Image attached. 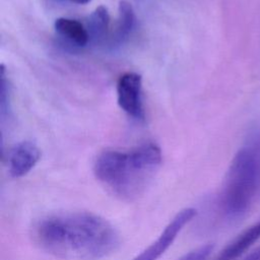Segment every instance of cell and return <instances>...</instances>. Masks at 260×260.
I'll list each match as a JSON object with an SVG mask.
<instances>
[{"label":"cell","mask_w":260,"mask_h":260,"mask_svg":"<svg viewBox=\"0 0 260 260\" xmlns=\"http://www.w3.org/2000/svg\"><path fill=\"white\" fill-rule=\"evenodd\" d=\"M136 23L135 12L132 6L126 2L121 1L119 4V17L113 35L110 38V45L117 47L124 44L131 36Z\"/></svg>","instance_id":"8"},{"label":"cell","mask_w":260,"mask_h":260,"mask_svg":"<svg viewBox=\"0 0 260 260\" xmlns=\"http://www.w3.org/2000/svg\"><path fill=\"white\" fill-rule=\"evenodd\" d=\"M260 190V132L235 155L219 198L222 213L230 219L244 215Z\"/></svg>","instance_id":"3"},{"label":"cell","mask_w":260,"mask_h":260,"mask_svg":"<svg viewBox=\"0 0 260 260\" xmlns=\"http://www.w3.org/2000/svg\"><path fill=\"white\" fill-rule=\"evenodd\" d=\"M160 164V148L147 142L128 151L101 152L94 161L93 173L115 197L132 201L145 192Z\"/></svg>","instance_id":"2"},{"label":"cell","mask_w":260,"mask_h":260,"mask_svg":"<svg viewBox=\"0 0 260 260\" xmlns=\"http://www.w3.org/2000/svg\"><path fill=\"white\" fill-rule=\"evenodd\" d=\"M41 157L39 147L31 141H21L8 152V172L13 178H20L29 173Z\"/></svg>","instance_id":"6"},{"label":"cell","mask_w":260,"mask_h":260,"mask_svg":"<svg viewBox=\"0 0 260 260\" xmlns=\"http://www.w3.org/2000/svg\"><path fill=\"white\" fill-rule=\"evenodd\" d=\"M213 250L212 245H204L198 247L189 253L185 254L178 260H207Z\"/></svg>","instance_id":"11"},{"label":"cell","mask_w":260,"mask_h":260,"mask_svg":"<svg viewBox=\"0 0 260 260\" xmlns=\"http://www.w3.org/2000/svg\"><path fill=\"white\" fill-rule=\"evenodd\" d=\"M260 239V222L250 226L220 251L215 260H236Z\"/></svg>","instance_id":"7"},{"label":"cell","mask_w":260,"mask_h":260,"mask_svg":"<svg viewBox=\"0 0 260 260\" xmlns=\"http://www.w3.org/2000/svg\"><path fill=\"white\" fill-rule=\"evenodd\" d=\"M35 243L47 253L68 260H102L120 246V235L104 217L91 212H61L39 219Z\"/></svg>","instance_id":"1"},{"label":"cell","mask_w":260,"mask_h":260,"mask_svg":"<svg viewBox=\"0 0 260 260\" xmlns=\"http://www.w3.org/2000/svg\"><path fill=\"white\" fill-rule=\"evenodd\" d=\"M54 27L58 35L74 46L84 47L89 42L86 26L78 20L60 17L55 20Z\"/></svg>","instance_id":"9"},{"label":"cell","mask_w":260,"mask_h":260,"mask_svg":"<svg viewBox=\"0 0 260 260\" xmlns=\"http://www.w3.org/2000/svg\"><path fill=\"white\" fill-rule=\"evenodd\" d=\"M196 210L188 207L180 210L166 225L159 236L132 260H157L174 243L183 229L194 218Z\"/></svg>","instance_id":"4"},{"label":"cell","mask_w":260,"mask_h":260,"mask_svg":"<svg viewBox=\"0 0 260 260\" xmlns=\"http://www.w3.org/2000/svg\"><path fill=\"white\" fill-rule=\"evenodd\" d=\"M117 95L118 104L124 112L134 119H144L142 79L138 73L127 72L119 77L117 83Z\"/></svg>","instance_id":"5"},{"label":"cell","mask_w":260,"mask_h":260,"mask_svg":"<svg viewBox=\"0 0 260 260\" xmlns=\"http://www.w3.org/2000/svg\"><path fill=\"white\" fill-rule=\"evenodd\" d=\"M69 1L75 2V3H78V4H85V3H88L91 0H69Z\"/></svg>","instance_id":"13"},{"label":"cell","mask_w":260,"mask_h":260,"mask_svg":"<svg viewBox=\"0 0 260 260\" xmlns=\"http://www.w3.org/2000/svg\"><path fill=\"white\" fill-rule=\"evenodd\" d=\"M110 25V15L106 7L99 6L88 17L86 29L89 36V42L101 43L108 37Z\"/></svg>","instance_id":"10"},{"label":"cell","mask_w":260,"mask_h":260,"mask_svg":"<svg viewBox=\"0 0 260 260\" xmlns=\"http://www.w3.org/2000/svg\"><path fill=\"white\" fill-rule=\"evenodd\" d=\"M245 260H260V247L252 252Z\"/></svg>","instance_id":"12"}]
</instances>
